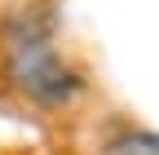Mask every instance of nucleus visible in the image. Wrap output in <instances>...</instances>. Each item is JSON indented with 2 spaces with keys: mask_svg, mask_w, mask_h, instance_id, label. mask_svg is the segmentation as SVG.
I'll return each mask as SVG.
<instances>
[{
  "mask_svg": "<svg viewBox=\"0 0 159 155\" xmlns=\"http://www.w3.org/2000/svg\"><path fill=\"white\" fill-rule=\"evenodd\" d=\"M0 89L35 111H71L89 93V75L57 49V40L0 53Z\"/></svg>",
  "mask_w": 159,
  "mask_h": 155,
  "instance_id": "1",
  "label": "nucleus"
},
{
  "mask_svg": "<svg viewBox=\"0 0 159 155\" xmlns=\"http://www.w3.org/2000/svg\"><path fill=\"white\" fill-rule=\"evenodd\" d=\"M97 155H159V133L119 120L97 138Z\"/></svg>",
  "mask_w": 159,
  "mask_h": 155,
  "instance_id": "2",
  "label": "nucleus"
}]
</instances>
